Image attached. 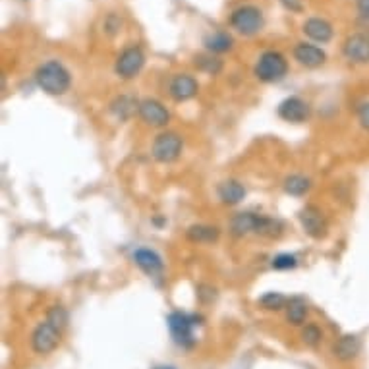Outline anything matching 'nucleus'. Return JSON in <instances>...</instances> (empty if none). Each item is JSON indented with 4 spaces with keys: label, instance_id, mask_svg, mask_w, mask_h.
Instances as JSON below:
<instances>
[{
    "label": "nucleus",
    "instance_id": "1",
    "mask_svg": "<svg viewBox=\"0 0 369 369\" xmlns=\"http://www.w3.org/2000/svg\"><path fill=\"white\" fill-rule=\"evenodd\" d=\"M35 80L43 91L49 93V95H64L70 89V83H72L70 72L58 60H49L41 64L35 72Z\"/></svg>",
    "mask_w": 369,
    "mask_h": 369
},
{
    "label": "nucleus",
    "instance_id": "2",
    "mask_svg": "<svg viewBox=\"0 0 369 369\" xmlns=\"http://www.w3.org/2000/svg\"><path fill=\"white\" fill-rule=\"evenodd\" d=\"M230 232L234 236H246V234H261V236H277L280 232V223L267 219V216L254 215V213H238L230 221Z\"/></svg>",
    "mask_w": 369,
    "mask_h": 369
},
{
    "label": "nucleus",
    "instance_id": "3",
    "mask_svg": "<svg viewBox=\"0 0 369 369\" xmlns=\"http://www.w3.org/2000/svg\"><path fill=\"white\" fill-rule=\"evenodd\" d=\"M288 72L287 58L277 51H267L259 56L256 66V76L265 83L280 82Z\"/></svg>",
    "mask_w": 369,
    "mask_h": 369
},
{
    "label": "nucleus",
    "instance_id": "4",
    "mask_svg": "<svg viewBox=\"0 0 369 369\" xmlns=\"http://www.w3.org/2000/svg\"><path fill=\"white\" fill-rule=\"evenodd\" d=\"M199 325V317L195 315H188L182 311H175L168 315V328H170V335L178 346L182 348H192L194 346V328Z\"/></svg>",
    "mask_w": 369,
    "mask_h": 369
},
{
    "label": "nucleus",
    "instance_id": "5",
    "mask_svg": "<svg viewBox=\"0 0 369 369\" xmlns=\"http://www.w3.org/2000/svg\"><path fill=\"white\" fill-rule=\"evenodd\" d=\"M263 14L256 6H240L230 16V25L242 35H256L263 30Z\"/></svg>",
    "mask_w": 369,
    "mask_h": 369
},
{
    "label": "nucleus",
    "instance_id": "6",
    "mask_svg": "<svg viewBox=\"0 0 369 369\" xmlns=\"http://www.w3.org/2000/svg\"><path fill=\"white\" fill-rule=\"evenodd\" d=\"M180 151H182V137L175 132L157 135L153 149H151L155 161H159V163H172L180 157Z\"/></svg>",
    "mask_w": 369,
    "mask_h": 369
},
{
    "label": "nucleus",
    "instance_id": "7",
    "mask_svg": "<svg viewBox=\"0 0 369 369\" xmlns=\"http://www.w3.org/2000/svg\"><path fill=\"white\" fill-rule=\"evenodd\" d=\"M58 342H60V331L49 321L41 323L31 335V348L35 350V354H41V356L51 354L52 350L58 346Z\"/></svg>",
    "mask_w": 369,
    "mask_h": 369
},
{
    "label": "nucleus",
    "instance_id": "8",
    "mask_svg": "<svg viewBox=\"0 0 369 369\" xmlns=\"http://www.w3.org/2000/svg\"><path fill=\"white\" fill-rule=\"evenodd\" d=\"M300 223H302V228L308 236L315 238V240H321V238L327 236L328 225L325 215L321 213V209L315 205L304 207L300 211Z\"/></svg>",
    "mask_w": 369,
    "mask_h": 369
},
{
    "label": "nucleus",
    "instance_id": "9",
    "mask_svg": "<svg viewBox=\"0 0 369 369\" xmlns=\"http://www.w3.org/2000/svg\"><path fill=\"white\" fill-rule=\"evenodd\" d=\"M346 60L352 64H369V33H354L342 45Z\"/></svg>",
    "mask_w": 369,
    "mask_h": 369
},
{
    "label": "nucleus",
    "instance_id": "10",
    "mask_svg": "<svg viewBox=\"0 0 369 369\" xmlns=\"http://www.w3.org/2000/svg\"><path fill=\"white\" fill-rule=\"evenodd\" d=\"M145 64V56L142 49L137 47H132V49H126V51L118 56L116 60V74L124 78V80H132L135 78L139 70L144 68Z\"/></svg>",
    "mask_w": 369,
    "mask_h": 369
},
{
    "label": "nucleus",
    "instance_id": "11",
    "mask_svg": "<svg viewBox=\"0 0 369 369\" xmlns=\"http://www.w3.org/2000/svg\"><path fill=\"white\" fill-rule=\"evenodd\" d=\"M278 116L292 124H302L309 118V104L300 97H288L278 104Z\"/></svg>",
    "mask_w": 369,
    "mask_h": 369
},
{
    "label": "nucleus",
    "instance_id": "12",
    "mask_svg": "<svg viewBox=\"0 0 369 369\" xmlns=\"http://www.w3.org/2000/svg\"><path fill=\"white\" fill-rule=\"evenodd\" d=\"M137 113L144 118V122H147L149 126H155V128L166 126V124H168V118H170V114L164 109L163 103H159V101H155V99H145V101H142Z\"/></svg>",
    "mask_w": 369,
    "mask_h": 369
},
{
    "label": "nucleus",
    "instance_id": "13",
    "mask_svg": "<svg viewBox=\"0 0 369 369\" xmlns=\"http://www.w3.org/2000/svg\"><path fill=\"white\" fill-rule=\"evenodd\" d=\"M294 58L306 68H319L327 60V54L321 51L315 45L309 43H298L294 49Z\"/></svg>",
    "mask_w": 369,
    "mask_h": 369
},
{
    "label": "nucleus",
    "instance_id": "14",
    "mask_svg": "<svg viewBox=\"0 0 369 369\" xmlns=\"http://www.w3.org/2000/svg\"><path fill=\"white\" fill-rule=\"evenodd\" d=\"M133 261L149 277H157V275L163 273V259L159 254H155L153 249H145V247L137 249L133 254Z\"/></svg>",
    "mask_w": 369,
    "mask_h": 369
},
{
    "label": "nucleus",
    "instance_id": "15",
    "mask_svg": "<svg viewBox=\"0 0 369 369\" xmlns=\"http://www.w3.org/2000/svg\"><path fill=\"white\" fill-rule=\"evenodd\" d=\"M168 91H170V97L178 101V103H182V101H188V99H192L197 95V82H195L192 76H176L175 80L170 82V87H168Z\"/></svg>",
    "mask_w": 369,
    "mask_h": 369
},
{
    "label": "nucleus",
    "instance_id": "16",
    "mask_svg": "<svg viewBox=\"0 0 369 369\" xmlns=\"http://www.w3.org/2000/svg\"><path fill=\"white\" fill-rule=\"evenodd\" d=\"M335 356L340 361H352L358 358V354L361 352V339L358 335H342L337 342H335Z\"/></svg>",
    "mask_w": 369,
    "mask_h": 369
},
{
    "label": "nucleus",
    "instance_id": "17",
    "mask_svg": "<svg viewBox=\"0 0 369 369\" xmlns=\"http://www.w3.org/2000/svg\"><path fill=\"white\" fill-rule=\"evenodd\" d=\"M304 33L317 43H328L333 39V25L323 18H309L304 23Z\"/></svg>",
    "mask_w": 369,
    "mask_h": 369
},
{
    "label": "nucleus",
    "instance_id": "18",
    "mask_svg": "<svg viewBox=\"0 0 369 369\" xmlns=\"http://www.w3.org/2000/svg\"><path fill=\"white\" fill-rule=\"evenodd\" d=\"M244 195H246V190L236 180H226V182L219 186V197L223 199V203H226V205H236L244 199Z\"/></svg>",
    "mask_w": 369,
    "mask_h": 369
},
{
    "label": "nucleus",
    "instance_id": "19",
    "mask_svg": "<svg viewBox=\"0 0 369 369\" xmlns=\"http://www.w3.org/2000/svg\"><path fill=\"white\" fill-rule=\"evenodd\" d=\"M186 236L190 242L195 244H211L221 236V230L216 226H207V225H195L188 228Z\"/></svg>",
    "mask_w": 369,
    "mask_h": 369
},
{
    "label": "nucleus",
    "instance_id": "20",
    "mask_svg": "<svg viewBox=\"0 0 369 369\" xmlns=\"http://www.w3.org/2000/svg\"><path fill=\"white\" fill-rule=\"evenodd\" d=\"M135 111H139V103L130 97V95H122L118 97L113 104H111V113L118 118V120H128Z\"/></svg>",
    "mask_w": 369,
    "mask_h": 369
},
{
    "label": "nucleus",
    "instance_id": "21",
    "mask_svg": "<svg viewBox=\"0 0 369 369\" xmlns=\"http://www.w3.org/2000/svg\"><path fill=\"white\" fill-rule=\"evenodd\" d=\"M311 188L309 178L302 175H292L284 180V192L290 195H306Z\"/></svg>",
    "mask_w": 369,
    "mask_h": 369
},
{
    "label": "nucleus",
    "instance_id": "22",
    "mask_svg": "<svg viewBox=\"0 0 369 369\" xmlns=\"http://www.w3.org/2000/svg\"><path fill=\"white\" fill-rule=\"evenodd\" d=\"M205 47L211 52H226L232 49V37L228 33H211L205 37Z\"/></svg>",
    "mask_w": 369,
    "mask_h": 369
},
{
    "label": "nucleus",
    "instance_id": "23",
    "mask_svg": "<svg viewBox=\"0 0 369 369\" xmlns=\"http://www.w3.org/2000/svg\"><path fill=\"white\" fill-rule=\"evenodd\" d=\"M308 317V306L300 298H294L287 308V319L292 325H302Z\"/></svg>",
    "mask_w": 369,
    "mask_h": 369
},
{
    "label": "nucleus",
    "instance_id": "24",
    "mask_svg": "<svg viewBox=\"0 0 369 369\" xmlns=\"http://www.w3.org/2000/svg\"><path fill=\"white\" fill-rule=\"evenodd\" d=\"M259 304H261V308L269 309V311H278L287 306V298L278 292H267L265 296H261Z\"/></svg>",
    "mask_w": 369,
    "mask_h": 369
},
{
    "label": "nucleus",
    "instance_id": "25",
    "mask_svg": "<svg viewBox=\"0 0 369 369\" xmlns=\"http://www.w3.org/2000/svg\"><path fill=\"white\" fill-rule=\"evenodd\" d=\"M47 321L62 333V331L66 328V325H68V311L62 308V306H54V308H51V311H49Z\"/></svg>",
    "mask_w": 369,
    "mask_h": 369
},
{
    "label": "nucleus",
    "instance_id": "26",
    "mask_svg": "<svg viewBox=\"0 0 369 369\" xmlns=\"http://www.w3.org/2000/svg\"><path fill=\"white\" fill-rule=\"evenodd\" d=\"M195 66L199 70H203V72L211 74V76H216V74L223 70V62L219 60V58H213V56H199L195 60Z\"/></svg>",
    "mask_w": 369,
    "mask_h": 369
},
{
    "label": "nucleus",
    "instance_id": "27",
    "mask_svg": "<svg viewBox=\"0 0 369 369\" xmlns=\"http://www.w3.org/2000/svg\"><path fill=\"white\" fill-rule=\"evenodd\" d=\"M302 339H304V342L308 346L315 348L319 342H321V339H323V333H321V328L317 325H306L304 333H302Z\"/></svg>",
    "mask_w": 369,
    "mask_h": 369
},
{
    "label": "nucleus",
    "instance_id": "28",
    "mask_svg": "<svg viewBox=\"0 0 369 369\" xmlns=\"http://www.w3.org/2000/svg\"><path fill=\"white\" fill-rule=\"evenodd\" d=\"M296 265V256H290V254H280L273 259V269H277V271H288V269H294Z\"/></svg>",
    "mask_w": 369,
    "mask_h": 369
},
{
    "label": "nucleus",
    "instance_id": "29",
    "mask_svg": "<svg viewBox=\"0 0 369 369\" xmlns=\"http://www.w3.org/2000/svg\"><path fill=\"white\" fill-rule=\"evenodd\" d=\"M356 114H358V120L361 124V128L369 133V101H361L356 107Z\"/></svg>",
    "mask_w": 369,
    "mask_h": 369
},
{
    "label": "nucleus",
    "instance_id": "30",
    "mask_svg": "<svg viewBox=\"0 0 369 369\" xmlns=\"http://www.w3.org/2000/svg\"><path fill=\"white\" fill-rule=\"evenodd\" d=\"M358 12H359V23L369 30V0H358Z\"/></svg>",
    "mask_w": 369,
    "mask_h": 369
},
{
    "label": "nucleus",
    "instance_id": "31",
    "mask_svg": "<svg viewBox=\"0 0 369 369\" xmlns=\"http://www.w3.org/2000/svg\"><path fill=\"white\" fill-rule=\"evenodd\" d=\"M120 25H122V21L118 20L116 16H109V20L104 23V27H107L109 33H116V31L120 30Z\"/></svg>",
    "mask_w": 369,
    "mask_h": 369
},
{
    "label": "nucleus",
    "instance_id": "32",
    "mask_svg": "<svg viewBox=\"0 0 369 369\" xmlns=\"http://www.w3.org/2000/svg\"><path fill=\"white\" fill-rule=\"evenodd\" d=\"M282 4H284V6H287L290 12L304 10V4H302V0H282Z\"/></svg>",
    "mask_w": 369,
    "mask_h": 369
},
{
    "label": "nucleus",
    "instance_id": "33",
    "mask_svg": "<svg viewBox=\"0 0 369 369\" xmlns=\"http://www.w3.org/2000/svg\"><path fill=\"white\" fill-rule=\"evenodd\" d=\"M155 369H176V368H172V366H159V368Z\"/></svg>",
    "mask_w": 369,
    "mask_h": 369
}]
</instances>
